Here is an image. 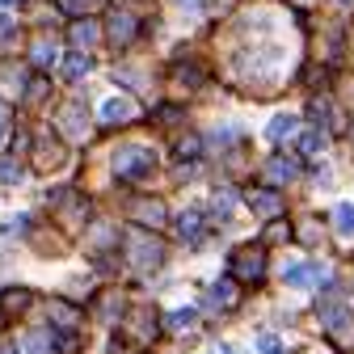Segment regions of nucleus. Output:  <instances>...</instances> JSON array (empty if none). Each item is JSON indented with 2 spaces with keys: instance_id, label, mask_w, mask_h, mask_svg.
Wrapping results in <instances>:
<instances>
[{
  "instance_id": "f257e3e1",
  "label": "nucleus",
  "mask_w": 354,
  "mask_h": 354,
  "mask_svg": "<svg viewBox=\"0 0 354 354\" xmlns=\"http://www.w3.org/2000/svg\"><path fill=\"white\" fill-rule=\"evenodd\" d=\"M152 173H156V148L152 144H140V140L118 144V152H114V177L118 182L136 186V182H148Z\"/></svg>"
},
{
  "instance_id": "f03ea898",
  "label": "nucleus",
  "mask_w": 354,
  "mask_h": 354,
  "mask_svg": "<svg viewBox=\"0 0 354 354\" xmlns=\"http://www.w3.org/2000/svg\"><path fill=\"white\" fill-rule=\"evenodd\" d=\"M122 253H127V266H131L136 274H148V270H156V266L165 261V245H160L148 228H131Z\"/></svg>"
},
{
  "instance_id": "7ed1b4c3",
  "label": "nucleus",
  "mask_w": 354,
  "mask_h": 354,
  "mask_svg": "<svg viewBox=\"0 0 354 354\" xmlns=\"http://www.w3.org/2000/svg\"><path fill=\"white\" fill-rule=\"evenodd\" d=\"M156 329H160V321H156V308H152V304H136V308L122 317V325H118V333H122L131 346H152V342H156Z\"/></svg>"
},
{
  "instance_id": "20e7f679",
  "label": "nucleus",
  "mask_w": 354,
  "mask_h": 354,
  "mask_svg": "<svg viewBox=\"0 0 354 354\" xmlns=\"http://www.w3.org/2000/svg\"><path fill=\"white\" fill-rule=\"evenodd\" d=\"M228 279H236V283H261L266 279V245H241V249H232Z\"/></svg>"
},
{
  "instance_id": "39448f33",
  "label": "nucleus",
  "mask_w": 354,
  "mask_h": 354,
  "mask_svg": "<svg viewBox=\"0 0 354 354\" xmlns=\"http://www.w3.org/2000/svg\"><path fill=\"white\" fill-rule=\"evenodd\" d=\"M283 279L291 287H317V283L329 279V270H325V266H317V261H295V266H287V270H283Z\"/></svg>"
},
{
  "instance_id": "423d86ee",
  "label": "nucleus",
  "mask_w": 354,
  "mask_h": 354,
  "mask_svg": "<svg viewBox=\"0 0 354 354\" xmlns=\"http://www.w3.org/2000/svg\"><path fill=\"white\" fill-rule=\"evenodd\" d=\"M245 203H249L261 219H283V207H287L279 190H249V194H245Z\"/></svg>"
},
{
  "instance_id": "0eeeda50",
  "label": "nucleus",
  "mask_w": 354,
  "mask_h": 354,
  "mask_svg": "<svg viewBox=\"0 0 354 354\" xmlns=\"http://www.w3.org/2000/svg\"><path fill=\"white\" fill-rule=\"evenodd\" d=\"M131 215H136V224H144L148 232H152V228H165V219H169V215H165V203H160V198H152V203H148V198L131 203Z\"/></svg>"
},
{
  "instance_id": "6e6552de",
  "label": "nucleus",
  "mask_w": 354,
  "mask_h": 354,
  "mask_svg": "<svg viewBox=\"0 0 354 354\" xmlns=\"http://www.w3.org/2000/svg\"><path fill=\"white\" fill-rule=\"evenodd\" d=\"M207 304L211 308H224V313H232V308L241 304V291H236V279H219L207 287Z\"/></svg>"
},
{
  "instance_id": "1a4fd4ad",
  "label": "nucleus",
  "mask_w": 354,
  "mask_h": 354,
  "mask_svg": "<svg viewBox=\"0 0 354 354\" xmlns=\"http://www.w3.org/2000/svg\"><path fill=\"white\" fill-rule=\"evenodd\" d=\"M110 38H114V47H131V42H136V30H140V21L136 17H131L127 9H118L114 17H110Z\"/></svg>"
},
{
  "instance_id": "9d476101",
  "label": "nucleus",
  "mask_w": 354,
  "mask_h": 354,
  "mask_svg": "<svg viewBox=\"0 0 354 354\" xmlns=\"http://www.w3.org/2000/svg\"><path fill=\"white\" fill-rule=\"evenodd\" d=\"M261 173H266V182H270V186H283V182H291V177L299 173V165H295L291 156L274 152L270 160H266V169H261Z\"/></svg>"
},
{
  "instance_id": "9b49d317",
  "label": "nucleus",
  "mask_w": 354,
  "mask_h": 354,
  "mask_svg": "<svg viewBox=\"0 0 354 354\" xmlns=\"http://www.w3.org/2000/svg\"><path fill=\"white\" fill-rule=\"evenodd\" d=\"M131 118H136V102H131V97H110L102 106V127H122Z\"/></svg>"
},
{
  "instance_id": "f8f14e48",
  "label": "nucleus",
  "mask_w": 354,
  "mask_h": 354,
  "mask_svg": "<svg viewBox=\"0 0 354 354\" xmlns=\"http://www.w3.org/2000/svg\"><path fill=\"white\" fill-rule=\"evenodd\" d=\"M55 207H59V215L68 219V228H80L84 219H88V203H84L80 194H55Z\"/></svg>"
},
{
  "instance_id": "ddd939ff",
  "label": "nucleus",
  "mask_w": 354,
  "mask_h": 354,
  "mask_svg": "<svg viewBox=\"0 0 354 354\" xmlns=\"http://www.w3.org/2000/svg\"><path fill=\"white\" fill-rule=\"evenodd\" d=\"M30 291L26 287H9V291H0V317H17V313H26L30 308Z\"/></svg>"
},
{
  "instance_id": "4468645a",
  "label": "nucleus",
  "mask_w": 354,
  "mask_h": 354,
  "mask_svg": "<svg viewBox=\"0 0 354 354\" xmlns=\"http://www.w3.org/2000/svg\"><path fill=\"white\" fill-rule=\"evenodd\" d=\"M177 232H182V241L198 245V241H203V211H198V207H194V211H186L182 219H177Z\"/></svg>"
},
{
  "instance_id": "2eb2a0df",
  "label": "nucleus",
  "mask_w": 354,
  "mask_h": 354,
  "mask_svg": "<svg viewBox=\"0 0 354 354\" xmlns=\"http://www.w3.org/2000/svg\"><path fill=\"white\" fill-rule=\"evenodd\" d=\"M51 321L64 329V333H76V325H80V313L72 304H51Z\"/></svg>"
},
{
  "instance_id": "dca6fc26",
  "label": "nucleus",
  "mask_w": 354,
  "mask_h": 354,
  "mask_svg": "<svg viewBox=\"0 0 354 354\" xmlns=\"http://www.w3.org/2000/svg\"><path fill=\"white\" fill-rule=\"evenodd\" d=\"M313 122H317V127L329 122L333 131H342V114H337V106H333V102H321V97L313 102Z\"/></svg>"
},
{
  "instance_id": "f3484780",
  "label": "nucleus",
  "mask_w": 354,
  "mask_h": 354,
  "mask_svg": "<svg viewBox=\"0 0 354 354\" xmlns=\"http://www.w3.org/2000/svg\"><path fill=\"white\" fill-rule=\"evenodd\" d=\"M97 38H102V26H97V21H84V26H72V42H76V51H84V47H93Z\"/></svg>"
},
{
  "instance_id": "a211bd4d",
  "label": "nucleus",
  "mask_w": 354,
  "mask_h": 354,
  "mask_svg": "<svg viewBox=\"0 0 354 354\" xmlns=\"http://www.w3.org/2000/svg\"><path fill=\"white\" fill-rule=\"evenodd\" d=\"M88 68H93V59H88L84 51H76V55H68V64H64V72H68V80H84V76H88Z\"/></svg>"
},
{
  "instance_id": "6ab92c4d",
  "label": "nucleus",
  "mask_w": 354,
  "mask_h": 354,
  "mask_svg": "<svg viewBox=\"0 0 354 354\" xmlns=\"http://www.w3.org/2000/svg\"><path fill=\"white\" fill-rule=\"evenodd\" d=\"M295 144H299L304 156H317V152H325V131H304Z\"/></svg>"
},
{
  "instance_id": "aec40b11",
  "label": "nucleus",
  "mask_w": 354,
  "mask_h": 354,
  "mask_svg": "<svg viewBox=\"0 0 354 354\" xmlns=\"http://www.w3.org/2000/svg\"><path fill=\"white\" fill-rule=\"evenodd\" d=\"M194 308H177V313H169V333H186V329H194Z\"/></svg>"
},
{
  "instance_id": "412c9836",
  "label": "nucleus",
  "mask_w": 354,
  "mask_h": 354,
  "mask_svg": "<svg viewBox=\"0 0 354 354\" xmlns=\"http://www.w3.org/2000/svg\"><path fill=\"white\" fill-rule=\"evenodd\" d=\"M295 131V114H279V118H270V127H266V136H270L274 144L283 140V136H291Z\"/></svg>"
},
{
  "instance_id": "4be33fe9",
  "label": "nucleus",
  "mask_w": 354,
  "mask_h": 354,
  "mask_svg": "<svg viewBox=\"0 0 354 354\" xmlns=\"http://www.w3.org/2000/svg\"><path fill=\"white\" fill-rule=\"evenodd\" d=\"M333 224H337L342 236H354V207H350V203H342V207L333 211Z\"/></svg>"
},
{
  "instance_id": "5701e85b",
  "label": "nucleus",
  "mask_w": 354,
  "mask_h": 354,
  "mask_svg": "<svg viewBox=\"0 0 354 354\" xmlns=\"http://www.w3.org/2000/svg\"><path fill=\"white\" fill-rule=\"evenodd\" d=\"M299 241H304V245H317V241H321V224H317V215H308L304 224H299Z\"/></svg>"
},
{
  "instance_id": "b1692460",
  "label": "nucleus",
  "mask_w": 354,
  "mask_h": 354,
  "mask_svg": "<svg viewBox=\"0 0 354 354\" xmlns=\"http://www.w3.org/2000/svg\"><path fill=\"white\" fill-rule=\"evenodd\" d=\"M26 354H51V337L47 333H30L26 337Z\"/></svg>"
},
{
  "instance_id": "393cba45",
  "label": "nucleus",
  "mask_w": 354,
  "mask_h": 354,
  "mask_svg": "<svg viewBox=\"0 0 354 354\" xmlns=\"http://www.w3.org/2000/svg\"><path fill=\"white\" fill-rule=\"evenodd\" d=\"M34 64L38 68H51L55 64V47H51V42H38V47H34Z\"/></svg>"
},
{
  "instance_id": "a878e982",
  "label": "nucleus",
  "mask_w": 354,
  "mask_h": 354,
  "mask_svg": "<svg viewBox=\"0 0 354 354\" xmlns=\"http://www.w3.org/2000/svg\"><path fill=\"white\" fill-rule=\"evenodd\" d=\"M266 241H291V224H283V219H270V228H266Z\"/></svg>"
},
{
  "instance_id": "bb28decb",
  "label": "nucleus",
  "mask_w": 354,
  "mask_h": 354,
  "mask_svg": "<svg viewBox=\"0 0 354 354\" xmlns=\"http://www.w3.org/2000/svg\"><path fill=\"white\" fill-rule=\"evenodd\" d=\"M0 182H5V186L21 182V165H13V160H0Z\"/></svg>"
},
{
  "instance_id": "cd10ccee",
  "label": "nucleus",
  "mask_w": 354,
  "mask_h": 354,
  "mask_svg": "<svg viewBox=\"0 0 354 354\" xmlns=\"http://www.w3.org/2000/svg\"><path fill=\"white\" fill-rule=\"evenodd\" d=\"M13 38H17V21L0 17V47H13Z\"/></svg>"
},
{
  "instance_id": "c85d7f7f",
  "label": "nucleus",
  "mask_w": 354,
  "mask_h": 354,
  "mask_svg": "<svg viewBox=\"0 0 354 354\" xmlns=\"http://www.w3.org/2000/svg\"><path fill=\"white\" fill-rule=\"evenodd\" d=\"M55 5H59L68 17H84V13H88V0H55Z\"/></svg>"
},
{
  "instance_id": "c756f323",
  "label": "nucleus",
  "mask_w": 354,
  "mask_h": 354,
  "mask_svg": "<svg viewBox=\"0 0 354 354\" xmlns=\"http://www.w3.org/2000/svg\"><path fill=\"white\" fill-rule=\"evenodd\" d=\"M257 350H261V354H283V342H279L274 333H261V337H257Z\"/></svg>"
},
{
  "instance_id": "7c9ffc66",
  "label": "nucleus",
  "mask_w": 354,
  "mask_h": 354,
  "mask_svg": "<svg viewBox=\"0 0 354 354\" xmlns=\"http://www.w3.org/2000/svg\"><path fill=\"white\" fill-rule=\"evenodd\" d=\"M177 156H198V140H182L177 144Z\"/></svg>"
},
{
  "instance_id": "2f4dec72",
  "label": "nucleus",
  "mask_w": 354,
  "mask_h": 354,
  "mask_svg": "<svg viewBox=\"0 0 354 354\" xmlns=\"http://www.w3.org/2000/svg\"><path fill=\"white\" fill-rule=\"evenodd\" d=\"M5 127H9V106L0 102V140H5Z\"/></svg>"
},
{
  "instance_id": "473e14b6",
  "label": "nucleus",
  "mask_w": 354,
  "mask_h": 354,
  "mask_svg": "<svg viewBox=\"0 0 354 354\" xmlns=\"http://www.w3.org/2000/svg\"><path fill=\"white\" fill-rule=\"evenodd\" d=\"M0 354H21V346L17 342H0Z\"/></svg>"
},
{
  "instance_id": "72a5a7b5",
  "label": "nucleus",
  "mask_w": 354,
  "mask_h": 354,
  "mask_svg": "<svg viewBox=\"0 0 354 354\" xmlns=\"http://www.w3.org/2000/svg\"><path fill=\"white\" fill-rule=\"evenodd\" d=\"M207 354H236V350H232V346H211Z\"/></svg>"
},
{
  "instance_id": "f704fd0d",
  "label": "nucleus",
  "mask_w": 354,
  "mask_h": 354,
  "mask_svg": "<svg viewBox=\"0 0 354 354\" xmlns=\"http://www.w3.org/2000/svg\"><path fill=\"white\" fill-rule=\"evenodd\" d=\"M177 5H182V9L190 5V13H194V5H203V0H177Z\"/></svg>"
},
{
  "instance_id": "c9c22d12",
  "label": "nucleus",
  "mask_w": 354,
  "mask_h": 354,
  "mask_svg": "<svg viewBox=\"0 0 354 354\" xmlns=\"http://www.w3.org/2000/svg\"><path fill=\"white\" fill-rule=\"evenodd\" d=\"M308 354H337L333 346H321V350H308Z\"/></svg>"
},
{
  "instance_id": "e433bc0d",
  "label": "nucleus",
  "mask_w": 354,
  "mask_h": 354,
  "mask_svg": "<svg viewBox=\"0 0 354 354\" xmlns=\"http://www.w3.org/2000/svg\"><path fill=\"white\" fill-rule=\"evenodd\" d=\"M0 5H17V0H0Z\"/></svg>"
},
{
  "instance_id": "4c0bfd02",
  "label": "nucleus",
  "mask_w": 354,
  "mask_h": 354,
  "mask_svg": "<svg viewBox=\"0 0 354 354\" xmlns=\"http://www.w3.org/2000/svg\"><path fill=\"white\" fill-rule=\"evenodd\" d=\"M304 5H308V0H304Z\"/></svg>"
}]
</instances>
